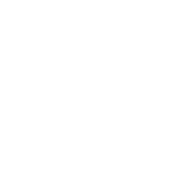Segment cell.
Listing matches in <instances>:
<instances>
[]
</instances>
